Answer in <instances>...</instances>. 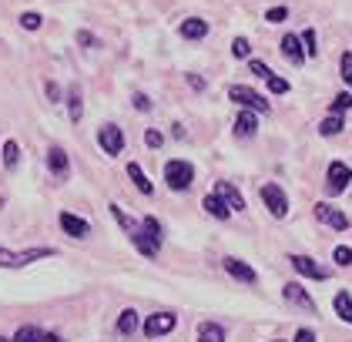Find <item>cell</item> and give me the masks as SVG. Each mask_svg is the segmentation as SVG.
Segmentation results:
<instances>
[{
    "label": "cell",
    "instance_id": "obj_1",
    "mask_svg": "<svg viewBox=\"0 0 352 342\" xmlns=\"http://www.w3.org/2000/svg\"><path fill=\"white\" fill-rule=\"evenodd\" d=\"M57 252L47 245H37V248H0V268H28L30 262H41V259H54Z\"/></svg>",
    "mask_w": 352,
    "mask_h": 342
},
{
    "label": "cell",
    "instance_id": "obj_2",
    "mask_svg": "<svg viewBox=\"0 0 352 342\" xmlns=\"http://www.w3.org/2000/svg\"><path fill=\"white\" fill-rule=\"evenodd\" d=\"M164 182L171 191H188L191 182H195V168H191V161L185 158H171L164 164Z\"/></svg>",
    "mask_w": 352,
    "mask_h": 342
},
{
    "label": "cell",
    "instance_id": "obj_3",
    "mask_svg": "<svg viewBox=\"0 0 352 342\" xmlns=\"http://www.w3.org/2000/svg\"><path fill=\"white\" fill-rule=\"evenodd\" d=\"M228 98L242 107V111H262V114H269V101H265L258 91L245 87V84H232V87H228Z\"/></svg>",
    "mask_w": 352,
    "mask_h": 342
},
{
    "label": "cell",
    "instance_id": "obj_4",
    "mask_svg": "<svg viewBox=\"0 0 352 342\" xmlns=\"http://www.w3.org/2000/svg\"><path fill=\"white\" fill-rule=\"evenodd\" d=\"M262 202H265V209H269L275 218H285V215H289V198H285V191L275 182L262 184Z\"/></svg>",
    "mask_w": 352,
    "mask_h": 342
},
{
    "label": "cell",
    "instance_id": "obj_5",
    "mask_svg": "<svg viewBox=\"0 0 352 342\" xmlns=\"http://www.w3.org/2000/svg\"><path fill=\"white\" fill-rule=\"evenodd\" d=\"M325 182H329V191H332V195H342L352 182V168L346 161H332L329 171H325Z\"/></svg>",
    "mask_w": 352,
    "mask_h": 342
},
{
    "label": "cell",
    "instance_id": "obj_6",
    "mask_svg": "<svg viewBox=\"0 0 352 342\" xmlns=\"http://www.w3.org/2000/svg\"><path fill=\"white\" fill-rule=\"evenodd\" d=\"M175 322H178L175 312H155V316L144 319V325H141V329H144V336H148V339H158V336H168V332L175 329Z\"/></svg>",
    "mask_w": 352,
    "mask_h": 342
},
{
    "label": "cell",
    "instance_id": "obj_7",
    "mask_svg": "<svg viewBox=\"0 0 352 342\" xmlns=\"http://www.w3.org/2000/svg\"><path fill=\"white\" fill-rule=\"evenodd\" d=\"M98 145L104 148V155H121L124 151V131L118 128V125H104L101 131H98Z\"/></svg>",
    "mask_w": 352,
    "mask_h": 342
},
{
    "label": "cell",
    "instance_id": "obj_8",
    "mask_svg": "<svg viewBox=\"0 0 352 342\" xmlns=\"http://www.w3.org/2000/svg\"><path fill=\"white\" fill-rule=\"evenodd\" d=\"M316 218L329 225V228H336V232H342V228H349V218H346V211L336 209V205H329V202H319L316 205Z\"/></svg>",
    "mask_w": 352,
    "mask_h": 342
},
{
    "label": "cell",
    "instance_id": "obj_9",
    "mask_svg": "<svg viewBox=\"0 0 352 342\" xmlns=\"http://www.w3.org/2000/svg\"><path fill=\"white\" fill-rule=\"evenodd\" d=\"M289 262H292V268H296L298 275H305V279H316V282H325V279H329V268H322V265L316 262V259H309V255H292Z\"/></svg>",
    "mask_w": 352,
    "mask_h": 342
},
{
    "label": "cell",
    "instance_id": "obj_10",
    "mask_svg": "<svg viewBox=\"0 0 352 342\" xmlns=\"http://www.w3.org/2000/svg\"><path fill=\"white\" fill-rule=\"evenodd\" d=\"M221 265H225V272L232 275V279H239V282H245V286H255L258 282V275H255V268L248 262H242V259H235V255H228V259H221Z\"/></svg>",
    "mask_w": 352,
    "mask_h": 342
},
{
    "label": "cell",
    "instance_id": "obj_11",
    "mask_svg": "<svg viewBox=\"0 0 352 342\" xmlns=\"http://www.w3.org/2000/svg\"><path fill=\"white\" fill-rule=\"evenodd\" d=\"M215 195H218V198H221V202H225V205H228L232 211H245L242 191H239V188H235L232 182H218V184H215Z\"/></svg>",
    "mask_w": 352,
    "mask_h": 342
},
{
    "label": "cell",
    "instance_id": "obj_12",
    "mask_svg": "<svg viewBox=\"0 0 352 342\" xmlns=\"http://www.w3.org/2000/svg\"><path fill=\"white\" fill-rule=\"evenodd\" d=\"M57 222H60V228H64L71 238H87L91 235V225H87L84 218H78V215H71V211H60Z\"/></svg>",
    "mask_w": 352,
    "mask_h": 342
},
{
    "label": "cell",
    "instance_id": "obj_13",
    "mask_svg": "<svg viewBox=\"0 0 352 342\" xmlns=\"http://www.w3.org/2000/svg\"><path fill=\"white\" fill-rule=\"evenodd\" d=\"M47 168H51L54 178H67V175H71V158H67V151L54 145V148L47 151Z\"/></svg>",
    "mask_w": 352,
    "mask_h": 342
},
{
    "label": "cell",
    "instance_id": "obj_14",
    "mask_svg": "<svg viewBox=\"0 0 352 342\" xmlns=\"http://www.w3.org/2000/svg\"><path fill=\"white\" fill-rule=\"evenodd\" d=\"M282 292H285V299H289V302H296L298 309H305V312H316V302L309 299V292L302 289L298 282H289V286H285Z\"/></svg>",
    "mask_w": 352,
    "mask_h": 342
},
{
    "label": "cell",
    "instance_id": "obj_15",
    "mask_svg": "<svg viewBox=\"0 0 352 342\" xmlns=\"http://www.w3.org/2000/svg\"><path fill=\"white\" fill-rule=\"evenodd\" d=\"M178 34H182L185 41H201V37L208 34V21H201V17H188L185 24L178 27Z\"/></svg>",
    "mask_w": 352,
    "mask_h": 342
},
{
    "label": "cell",
    "instance_id": "obj_16",
    "mask_svg": "<svg viewBox=\"0 0 352 342\" xmlns=\"http://www.w3.org/2000/svg\"><path fill=\"white\" fill-rule=\"evenodd\" d=\"M282 54L292 61V64H302L305 61V47H302V37H296V34H285L282 37Z\"/></svg>",
    "mask_w": 352,
    "mask_h": 342
},
{
    "label": "cell",
    "instance_id": "obj_17",
    "mask_svg": "<svg viewBox=\"0 0 352 342\" xmlns=\"http://www.w3.org/2000/svg\"><path fill=\"white\" fill-rule=\"evenodd\" d=\"M67 111H71V121L78 125L84 114V101H81V84H71L67 87Z\"/></svg>",
    "mask_w": 352,
    "mask_h": 342
},
{
    "label": "cell",
    "instance_id": "obj_18",
    "mask_svg": "<svg viewBox=\"0 0 352 342\" xmlns=\"http://www.w3.org/2000/svg\"><path fill=\"white\" fill-rule=\"evenodd\" d=\"M201 209L208 211V215H215L218 222H225V218L232 215V209H228V205H225V202L218 198L215 191H212V195H205V202H201Z\"/></svg>",
    "mask_w": 352,
    "mask_h": 342
},
{
    "label": "cell",
    "instance_id": "obj_19",
    "mask_svg": "<svg viewBox=\"0 0 352 342\" xmlns=\"http://www.w3.org/2000/svg\"><path fill=\"white\" fill-rule=\"evenodd\" d=\"M128 178L135 182V188H138V191H141V195H155V184L148 182V175L141 171V164H135V161L128 164Z\"/></svg>",
    "mask_w": 352,
    "mask_h": 342
},
{
    "label": "cell",
    "instance_id": "obj_20",
    "mask_svg": "<svg viewBox=\"0 0 352 342\" xmlns=\"http://www.w3.org/2000/svg\"><path fill=\"white\" fill-rule=\"evenodd\" d=\"M255 128H258V125H255V114H252V111H239V118H235V134H239V138H252Z\"/></svg>",
    "mask_w": 352,
    "mask_h": 342
},
{
    "label": "cell",
    "instance_id": "obj_21",
    "mask_svg": "<svg viewBox=\"0 0 352 342\" xmlns=\"http://www.w3.org/2000/svg\"><path fill=\"white\" fill-rule=\"evenodd\" d=\"M198 342H225V329L218 322H201L198 325Z\"/></svg>",
    "mask_w": 352,
    "mask_h": 342
},
{
    "label": "cell",
    "instance_id": "obj_22",
    "mask_svg": "<svg viewBox=\"0 0 352 342\" xmlns=\"http://www.w3.org/2000/svg\"><path fill=\"white\" fill-rule=\"evenodd\" d=\"M17 164H21V145L10 138V141H3V168H7V171H14Z\"/></svg>",
    "mask_w": 352,
    "mask_h": 342
},
{
    "label": "cell",
    "instance_id": "obj_23",
    "mask_svg": "<svg viewBox=\"0 0 352 342\" xmlns=\"http://www.w3.org/2000/svg\"><path fill=\"white\" fill-rule=\"evenodd\" d=\"M118 332H121V336H135L138 332V312L135 309H124V312L118 316Z\"/></svg>",
    "mask_w": 352,
    "mask_h": 342
},
{
    "label": "cell",
    "instance_id": "obj_24",
    "mask_svg": "<svg viewBox=\"0 0 352 342\" xmlns=\"http://www.w3.org/2000/svg\"><path fill=\"white\" fill-rule=\"evenodd\" d=\"M332 306H336V316L352 325V299H349V292H339V295L332 299Z\"/></svg>",
    "mask_w": 352,
    "mask_h": 342
},
{
    "label": "cell",
    "instance_id": "obj_25",
    "mask_svg": "<svg viewBox=\"0 0 352 342\" xmlns=\"http://www.w3.org/2000/svg\"><path fill=\"white\" fill-rule=\"evenodd\" d=\"M111 215H114V222H118V225H121V228H124L128 235H135L138 225H141V222H135V218H131L128 211L121 209V205H111Z\"/></svg>",
    "mask_w": 352,
    "mask_h": 342
},
{
    "label": "cell",
    "instance_id": "obj_26",
    "mask_svg": "<svg viewBox=\"0 0 352 342\" xmlns=\"http://www.w3.org/2000/svg\"><path fill=\"white\" fill-rule=\"evenodd\" d=\"M141 228H144V232H148V238H151V242H155V245H158V248H162L164 228H162V222H158V218H155V215H148V218H141Z\"/></svg>",
    "mask_w": 352,
    "mask_h": 342
},
{
    "label": "cell",
    "instance_id": "obj_27",
    "mask_svg": "<svg viewBox=\"0 0 352 342\" xmlns=\"http://www.w3.org/2000/svg\"><path fill=\"white\" fill-rule=\"evenodd\" d=\"M10 342H41V329H37V325H21L17 336Z\"/></svg>",
    "mask_w": 352,
    "mask_h": 342
},
{
    "label": "cell",
    "instance_id": "obj_28",
    "mask_svg": "<svg viewBox=\"0 0 352 342\" xmlns=\"http://www.w3.org/2000/svg\"><path fill=\"white\" fill-rule=\"evenodd\" d=\"M319 131H322L325 138H332V134H339V131H342V118H339V114H332V118H325L322 125H319Z\"/></svg>",
    "mask_w": 352,
    "mask_h": 342
},
{
    "label": "cell",
    "instance_id": "obj_29",
    "mask_svg": "<svg viewBox=\"0 0 352 342\" xmlns=\"http://www.w3.org/2000/svg\"><path fill=\"white\" fill-rule=\"evenodd\" d=\"M265 81H269V91H272V94H289V81L278 78L275 71H272V74H269Z\"/></svg>",
    "mask_w": 352,
    "mask_h": 342
},
{
    "label": "cell",
    "instance_id": "obj_30",
    "mask_svg": "<svg viewBox=\"0 0 352 342\" xmlns=\"http://www.w3.org/2000/svg\"><path fill=\"white\" fill-rule=\"evenodd\" d=\"M41 21H44V17H41L37 10H24V14H21V27H24V30H37Z\"/></svg>",
    "mask_w": 352,
    "mask_h": 342
},
{
    "label": "cell",
    "instance_id": "obj_31",
    "mask_svg": "<svg viewBox=\"0 0 352 342\" xmlns=\"http://www.w3.org/2000/svg\"><path fill=\"white\" fill-rule=\"evenodd\" d=\"M302 47H305V57H316V54H319V47H316V30H312V27L302 34Z\"/></svg>",
    "mask_w": 352,
    "mask_h": 342
},
{
    "label": "cell",
    "instance_id": "obj_32",
    "mask_svg": "<svg viewBox=\"0 0 352 342\" xmlns=\"http://www.w3.org/2000/svg\"><path fill=\"white\" fill-rule=\"evenodd\" d=\"M352 107V91H342L336 101H332V114H342V111H349Z\"/></svg>",
    "mask_w": 352,
    "mask_h": 342
},
{
    "label": "cell",
    "instance_id": "obj_33",
    "mask_svg": "<svg viewBox=\"0 0 352 342\" xmlns=\"http://www.w3.org/2000/svg\"><path fill=\"white\" fill-rule=\"evenodd\" d=\"M332 259H336L339 265H352V248H349V245H336Z\"/></svg>",
    "mask_w": 352,
    "mask_h": 342
},
{
    "label": "cell",
    "instance_id": "obj_34",
    "mask_svg": "<svg viewBox=\"0 0 352 342\" xmlns=\"http://www.w3.org/2000/svg\"><path fill=\"white\" fill-rule=\"evenodd\" d=\"M232 54H235L239 61H242V57H248V54H252L248 41H245V37H235V41H232Z\"/></svg>",
    "mask_w": 352,
    "mask_h": 342
},
{
    "label": "cell",
    "instance_id": "obj_35",
    "mask_svg": "<svg viewBox=\"0 0 352 342\" xmlns=\"http://www.w3.org/2000/svg\"><path fill=\"white\" fill-rule=\"evenodd\" d=\"M339 67H342V78H346V84L352 87V54L346 51L342 54V61H339Z\"/></svg>",
    "mask_w": 352,
    "mask_h": 342
},
{
    "label": "cell",
    "instance_id": "obj_36",
    "mask_svg": "<svg viewBox=\"0 0 352 342\" xmlns=\"http://www.w3.org/2000/svg\"><path fill=\"white\" fill-rule=\"evenodd\" d=\"M248 71H252V74H258L262 81L272 74V67H269V64H262V61H248Z\"/></svg>",
    "mask_w": 352,
    "mask_h": 342
},
{
    "label": "cell",
    "instance_id": "obj_37",
    "mask_svg": "<svg viewBox=\"0 0 352 342\" xmlns=\"http://www.w3.org/2000/svg\"><path fill=\"white\" fill-rule=\"evenodd\" d=\"M285 17H289V10H285V7H272L269 14H265V21H269V24H282Z\"/></svg>",
    "mask_w": 352,
    "mask_h": 342
},
{
    "label": "cell",
    "instance_id": "obj_38",
    "mask_svg": "<svg viewBox=\"0 0 352 342\" xmlns=\"http://www.w3.org/2000/svg\"><path fill=\"white\" fill-rule=\"evenodd\" d=\"M162 131H155V128H148V131H144V145H148V148H162Z\"/></svg>",
    "mask_w": 352,
    "mask_h": 342
},
{
    "label": "cell",
    "instance_id": "obj_39",
    "mask_svg": "<svg viewBox=\"0 0 352 342\" xmlns=\"http://www.w3.org/2000/svg\"><path fill=\"white\" fill-rule=\"evenodd\" d=\"M78 44H84V47H98V37H94L91 30H78Z\"/></svg>",
    "mask_w": 352,
    "mask_h": 342
},
{
    "label": "cell",
    "instance_id": "obj_40",
    "mask_svg": "<svg viewBox=\"0 0 352 342\" xmlns=\"http://www.w3.org/2000/svg\"><path fill=\"white\" fill-rule=\"evenodd\" d=\"M135 107L138 111H151V98L148 94H135Z\"/></svg>",
    "mask_w": 352,
    "mask_h": 342
},
{
    "label": "cell",
    "instance_id": "obj_41",
    "mask_svg": "<svg viewBox=\"0 0 352 342\" xmlns=\"http://www.w3.org/2000/svg\"><path fill=\"white\" fill-rule=\"evenodd\" d=\"M292 342H316V332H312V329H298Z\"/></svg>",
    "mask_w": 352,
    "mask_h": 342
},
{
    "label": "cell",
    "instance_id": "obj_42",
    "mask_svg": "<svg viewBox=\"0 0 352 342\" xmlns=\"http://www.w3.org/2000/svg\"><path fill=\"white\" fill-rule=\"evenodd\" d=\"M44 91H47V98H51V101H60V87H57L54 81H47V87H44Z\"/></svg>",
    "mask_w": 352,
    "mask_h": 342
},
{
    "label": "cell",
    "instance_id": "obj_43",
    "mask_svg": "<svg viewBox=\"0 0 352 342\" xmlns=\"http://www.w3.org/2000/svg\"><path fill=\"white\" fill-rule=\"evenodd\" d=\"M188 84L195 91H205V78H198V74H188Z\"/></svg>",
    "mask_w": 352,
    "mask_h": 342
},
{
    "label": "cell",
    "instance_id": "obj_44",
    "mask_svg": "<svg viewBox=\"0 0 352 342\" xmlns=\"http://www.w3.org/2000/svg\"><path fill=\"white\" fill-rule=\"evenodd\" d=\"M41 342H64L57 332H41Z\"/></svg>",
    "mask_w": 352,
    "mask_h": 342
},
{
    "label": "cell",
    "instance_id": "obj_45",
    "mask_svg": "<svg viewBox=\"0 0 352 342\" xmlns=\"http://www.w3.org/2000/svg\"><path fill=\"white\" fill-rule=\"evenodd\" d=\"M0 342H10V339H7V336H0Z\"/></svg>",
    "mask_w": 352,
    "mask_h": 342
}]
</instances>
